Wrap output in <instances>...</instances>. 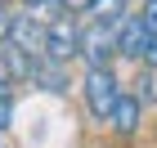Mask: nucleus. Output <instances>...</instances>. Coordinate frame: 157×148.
<instances>
[{
  "label": "nucleus",
  "mask_w": 157,
  "mask_h": 148,
  "mask_svg": "<svg viewBox=\"0 0 157 148\" xmlns=\"http://www.w3.org/2000/svg\"><path fill=\"white\" fill-rule=\"evenodd\" d=\"M81 94H85V108H90V117H94V121H108L112 103L121 99V81L112 76V67H85Z\"/></svg>",
  "instance_id": "f257e3e1"
},
{
  "label": "nucleus",
  "mask_w": 157,
  "mask_h": 148,
  "mask_svg": "<svg viewBox=\"0 0 157 148\" xmlns=\"http://www.w3.org/2000/svg\"><path fill=\"white\" fill-rule=\"evenodd\" d=\"M112 54H117V27L90 18L81 27V59H85V67H108Z\"/></svg>",
  "instance_id": "f03ea898"
},
{
  "label": "nucleus",
  "mask_w": 157,
  "mask_h": 148,
  "mask_svg": "<svg viewBox=\"0 0 157 148\" xmlns=\"http://www.w3.org/2000/svg\"><path fill=\"white\" fill-rule=\"evenodd\" d=\"M76 54H81V27H76L72 18H54L49 32H45V59L67 63V59H76Z\"/></svg>",
  "instance_id": "7ed1b4c3"
},
{
  "label": "nucleus",
  "mask_w": 157,
  "mask_h": 148,
  "mask_svg": "<svg viewBox=\"0 0 157 148\" xmlns=\"http://www.w3.org/2000/svg\"><path fill=\"white\" fill-rule=\"evenodd\" d=\"M45 32H49V23H40L36 13H18L13 18V32H9V45L27 49L32 59H45Z\"/></svg>",
  "instance_id": "20e7f679"
},
{
  "label": "nucleus",
  "mask_w": 157,
  "mask_h": 148,
  "mask_svg": "<svg viewBox=\"0 0 157 148\" xmlns=\"http://www.w3.org/2000/svg\"><path fill=\"white\" fill-rule=\"evenodd\" d=\"M148 40H153V32H148L144 18H130V13H126V18L117 23V54H126V59H135V63H144Z\"/></svg>",
  "instance_id": "39448f33"
},
{
  "label": "nucleus",
  "mask_w": 157,
  "mask_h": 148,
  "mask_svg": "<svg viewBox=\"0 0 157 148\" xmlns=\"http://www.w3.org/2000/svg\"><path fill=\"white\" fill-rule=\"evenodd\" d=\"M139 117H144V99L121 90V99L112 103V112H108V126L117 130V135H135V130H139Z\"/></svg>",
  "instance_id": "423d86ee"
},
{
  "label": "nucleus",
  "mask_w": 157,
  "mask_h": 148,
  "mask_svg": "<svg viewBox=\"0 0 157 148\" xmlns=\"http://www.w3.org/2000/svg\"><path fill=\"white\" fill-rule=\"evenodd\" d=\"M90 18H99V23H112L117 27L121 18H126V0H90Z\"/></svg>",
  "instance_id": "0eeeda50"
},
{
  "label": "nucleus",
  "mask_w": 157,
  "mask_h": 148,
  "mask_svg": "<svg viewBox=\"0 0 157 148\" xmlns=\"http://www.w3.org/2000/svg\"><path fill=\"white\" fill-rule=\"evenodd\" d=\"M9 126H13V85L0 72V130H9Z\"/></svg>",
  "instance_id": "6e6552de"
},
{
  "label": "nucleus",
  "mask_w": 157,
  "mask_h": 148,
  "mask_svg": "<svg viewBox=\"0 0 157 148\" xmlns=\"http://www.w3.org/2000/svg\"><path fill=\"white\" fill-rule=\"evenodd\" d=\"M9 32H13V13L0 5V45H9Z\"/></svg>",
  "instance_id": "1a4fd4ad"
},
{
  "label": "nucleus",
  "mask_w": 157,
  "mask_h": 148,
  "mask_svg": "<svg viewBox=\"0 0 157 148\" xmlns=\"http://www.w3.org/2000/svg\"><path fill=\"white\" fill-rule=\"evenodd\" d=\"M139 18H144V23H148V32H157V0H148V5H144V13H139Z\"/></svg>",
  "instance_id": "9d476101"
},
{
  "label": "nucleus",
  "mask_w": 157,
  "mask_h": 148,
  "mask_svg": "<svg viewBox=\"0 0 157 148\" xmlns=\"http://www.w3.org/2000/svg\"><path fill=\"white\" fill-rule=\"evenodd\" d=\"M144 67H148V72L157 67V32H153V40H148V49H144Z\"/></svg>",
  "instance_id": "9b49d317"
},
{
  "label": "nucleus",
  "mask_w": 157,
  "mask_h": 148,
  "mask_svg": "<svg viewBox=\"0 0 157 148\" xmlns=\"http://www.w3.org/2000/svg\"><path fill=\"white\" fill-rule=\"evenodd\" d=\"M63 5H67V13H85L90 9V0H63Z\"/></svg>",
  "instance_id": "f8f14e48"
},
{
  "label": "nucleus",
  "mask_w": 157,
  "mask_h": 148,
  "mask_svg": "<svg viewBox=\"0 0 157 148\" xmlns=\"http://www.w3.org/2000/svg\"><path fill=\"white\" fill-rule=\"evenodd\" d=\"M23 5H27V9H36V5H45V0H23Z\"/></svg>",
  "instance_id": "ddd939ff"
},
{
  "label": "nucleus",
  "mask_w": 157,
  "mask_h": 148,
  "mask_svg": "<svg viewBox=\"0 0 157 148\" xmlns=\"http://www.w3.org/2000/svg\"><path fill=\"white\" fill-rule=\"evenodd\" d=\"M0 148H5V144H0Z\"/></svg>",
  "instance_id": "4468645a"
}]
</instances>
